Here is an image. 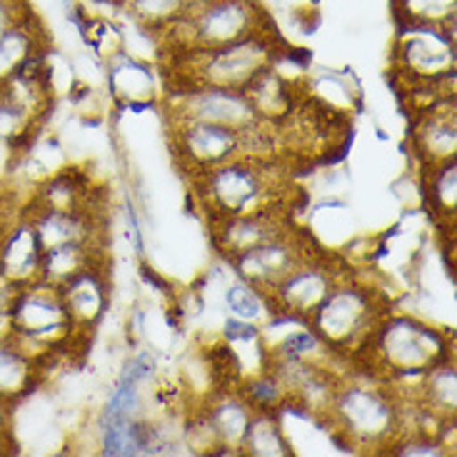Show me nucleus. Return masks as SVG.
<instances>
[{
  "label": "nucleus",
  "mask_w": 457,
  "mask_h": 457,
  "mask_svg": "<svg viewBox=\"0 0 457 457\" xmlns=\"http://www.w3.org/2000/svg\"><path fill=\"white\" fill-rule=\"evenodd\" d=\"M422 203L443 233H455L457 218V158L435 168H422Z\"/></svg>",
  "instance_id": "6ab92c4d"
},
{
  "label": "nucleus",
  "mask_w": 457,
  "mask_h": 457,
  "mask_svg": "<svg viewBox=\"0 0 457 457\" xmlns=\"http://www.w3.org/2000/svg\"><path fill=\"white\" fill-rule=\"evenodd\" d=\"M347 278H350V270H347L345 260L322 250L318 258L308 260L297 270L285 275L270 290L260 293V297L275 320L305 325L322 300L330 295L337 285L345 283Z\"/></svg>",
  "instance_id": "1a4fd4ad"
},
{
  "label": "nucleus",
  "mask_w": 457,
  "mask_h": 457,
  "mask_svg": "<svg viewBox=\"0 0 457 457\" xmlns=\"http://www.w3.org/2000/svg\"><path fill=\"white\" fill-rule=\"evenodd\" d=\"M53 40L48 28L33 11L25 21L12 25L5 36H0V86L12 80L28 62L50 55Z\"/></svg>",
  "instance_id": "a211bd4d"
},
{
  "label": "nucleus",
  "mask_w": 457,
  "mask_h": 457,
  "mask_svg": "<svg viewBox=\"0 0 457 457\" xmlns=\"http://www.w3.org/2000/svg\"><path fill=\"white\" fill-rule=\"evenodd\" d=\"M395 25H447L457 23V0H390Z\"/></svg>",
  "instance_id": "b1692460"
},
{
  "label": "nucleus",
  "mask_w": 457,
  "mask_h": 457,
  "mask_svg": "<svg viewBox=\"0 0 457 457\" xmlns=\"http://www.w3.org/2000/svg\"><path fill=\"white\" fill-rule=\"evenodd\" d=\"M111 90L125 108H143L155 100V75L148 62L125 55L123 50L111 58Z\"/></svg>",
  "instance_id": "aec40b11"
},
{
  "label": "nucleus",
  "mask_w": 457,
  "mask_h": 457,
  "mask_svg": "<svg viewBox=\"0 0 457 457\" xmlns=\"http://www.w3.org/2000/svg\"><path fill=\"white\" fill-rule=\"evenodd\" d=\"M390 297L368 285L340 283L305 322L335 358H350L390 315Z\"/></svg>",
  "instance_id": "423d86ee"
},
{
  "label": "nucleus",
  "mask_w": 457,
  "mask_h": 457,
  "mask_svg": "<svg viewBox=\"0 0 457 457\" xmlns=\"http://www.w3.org/2000/svg\"><path fill=\"white\" fill-rule=\"evenodd\" d=\"M28 205L46 208V211H80V212H108L105 211V193L100 190L86 173L68 168L48 178L43 186L30 195Z\"/></svg>",
  "instance_id": "f3484780"
},
{
  "label": "nucleus",
  "mask_w": 457,
  "mask_h": 457,
  "mask_svg": "<svg viewBox=\"0 0 457 457\" xmlns=\"http://www.w3.org/2000/svg\"><path fill=\"white\" fill-rule=\"evenodd\" d=\"M12 408H15L12 403L0 397V430L3 433H12Z\"/></svg>",
  "instance_id": "c85d7f7f"
},
{
  "label": "nucleus",
  "mask_w": 457,
  "mask_h": 457,
  "mask_svg": "<svg viewBox=\"0 0 457 457\" xmlns=\"http://www.w3.org/2000/svg\"><path fill=\"white\" fill-rule=\"evenodd\" d=\"M297 58L278 28L245 37L235 46L208 53L161 55L165 96H186L198 90H245L262 71Z\"/></svg>",
  "instance_id": "f03ea898"
},
{
  "label": "nucleus",
  "mask_w": 457,
  "mask_h": 457,
  "mask_svg": "<svg viewBox=\"0 0 457 457\" xmlns=\"http://www.w3.org/2000/svg\"><path fill=\"white\" fill-rule=\"evenodd\" d=\"M410 148L422 168H435L457 158L455 100L437 103L410 115Z\"/></svg>",
  "instance_id": "2eb2a0df"
},
{
  "label": "nucleus",
  "mask_w": 457,
  "mask_h": 457,
  "mask_svg": "<svg viewBox=\"0 0 457 457\" xmlns=\"http://www.w3.org/2000/svg\"><path fill=\"white\" fill-rule=\"evenodd\" d=\"M168 148L178 173L186 180L250 153L280 155L270 130H237L228 125L198 120L168 123Z\"/></svg>",
  "instance_id": "0eeeda50"
},
{
  "label": "nucleus",
  "mask_w": 457,
  "mask_h": 457,
  "mask_svg": "<svg viewBox=\"0 0 457 457\" xmlns=\"http://www.w3.org/2000/svg\"><path fill=\"white\" fill-rule=\"evenodd\" d=\"M270 11L260 0H208L180 23L168 28L158 43V55L208 53L235 46L245 37L272 30Z\"/></svg>",
  "instance_id": "39448f33"
},
{
  "label": "nucleus",
  "mask_w": 457,
  "mask_h": 457,
  "mask_svg": "<svg viewBox=\"0 0 457 457\" xmlns=\"http://www.w3.org/2000/svg\"><path fill=\"white\" fill-rule=\"evenodd\" d=\"M15 453H18V443H15L12 433H3V430H0V457L15 455Z\"/></svg>",
  "instance_id": "c756f323"
},
{
  "label": "nucleus",
  "mask_w": 457,
  "mask_h": 457,
  "mask_svg": "<svg viewBox=\"0 0 457 457\" xmlns=\"http://www.w3.org/2000/svg\"><path fill=\"white\" fill-rule=\"evenodd\" d=\"M243 450L247 455H293V450L278 425V415H272V412H253Z\"/></svg>",
  "instance_id": "393cba45"
},
{
  "label": "nucleus",
  "mask_w": 457,
  "mask_h": 457,
  "mask_svg": "<svg viewBox=\"0 0 457 457\" xmlns=\"http://www.w3.org/2000/svg\"><path fill=\"white\" fill-rule=\"evenodd\" d=\"M325 418L328 433L345 450L390 453L408 435V410L390 387L340 385Z\"/></svg>",
  "instance_id": "20e7f679"
},
{
  "label": "nucleus",
  "mask_w": 457,
  "mask_h": 457,
  "mask_svg": "<svg viewBox=\"0 0 457 457\" xmlns=\"http://www.w3.org/2000/svg\"><path fill=\"white\" fill-rule=\"evenodd\" d=\"M58 293H61L62 305L68 310L78 335L90 340V335L96 333V328H98L100 320L105 318V312L111 308V255L96 260L90 268L78 272L73 280H68V283L58 287Z\"/></svg>",
  "instance_id": "ddd939ff"
},
{
  "label": "nucleus",
  "mask_w": 457,
  "mask_h": 457,
  "mask_svg": "<svg viewBox=\"0 0 457 457\" xmlns=\"http://www.w3.org/2000/svg\"><path fill=\"white\" fill-rule=\"evenodd\" d=\"M322 250L325 247L315 240V235L305 228L293 225L290 230H285L278 237H270L262 245L243 253L230 265L237 272V278L250 287H255L260 295V293L270 290L275 283H280L285 275L305 265L308 260L318 258Z\"/></svg>",
  "instance_id": "9d476101"
},
{
  "label": "nucleus",
  "mask_w": 457,
  "mask_h": 457,
  "mask_svg": "<svg viewBox=\"0 0 457 457\" xmlns=\"http://www.w3.org/2000/svg\"><path fill=\"white\" fill-rule=\"evenodd\" d=\"M347 360L375 383L400 385L455 360V350L443 330L412 315L390 312Z\"/></svg>",
  "instance_id": "7ed1b4c3"
},
{
  "label": "nucleus",
  "mask_w": 457,
  "mask_h": 457,
  "mask_svg": "<svg viewBox=\"0 0 457 457\" xmlns=\"http://www.w3.org/2000/svg\"><path fill=\"white\" fill-rule=\"evenodd\" d=\"M111 255L108 247L90 245H61L50 247L43 253V265H40V283H48L53 287H61L68 280H73L78 272L90 268L96 260Z\"/></svg>",
  "instance_id": "5701e85b"
},
{
  "label": "nucleus",
  "mask_w": 457,
  "mask_h": 457,
  "mask_svg": "<svg viewBox=\"0 0 457 457\" xmlns=\"http://www.w3.org/2000/svg\"><path fill=\"white\" fill-rule=\"evenodd\" d=\"M203 3L208 0H123L118 5V11H123L125 18H130V23L137 30H143L153 40L161 37L168 28L180 23L193 11H198Z\"/></svg>",
  "instance_id": "4be33fe9"
},
{
  "label": "nucleus",
  "mask_w": 457,
  "mask_h": 457,
  "mask_svg": "<svg viewBox=\"0 0 457 457\" xmlns=\"http://www.w3.org/2000/svg\"><path fill=\"white\" fill-rule=\"evenodd\" d=\"M228 305L233 310L235 318H240V320H258L260 315L265 312V303H262V297L258 295V290L255 287H250L243 280H237V283L228 290Z\"/></svg>",
  "instance_id": "a878e982"
},
{
  "label": "nucleus",
  "mask_w": 457,
  "mask_h": 457,
  "mask_svg": "<svg viewBox=\"0 0 457 457\" xmlns=\"http://www.w3.org/2000/svg\"><path fill=\"white\" fill-rule=\"evenodd\" d=\"M293 225H295V215L293 212L265 211L208 223V235H211L215 253L230 265L243 253L262 245L270 237H278L285 230H290Z\"/></svg>",
  "instance_id": "4468645a"
},
{
  "label": "nucleus",
  "mask_w": 457,
  "mask_h": 457,
  "mask_svg": "<svg viewBox=\"0 0 457 457\" xmlns=\"http://www.w3.org/2000/svg\"><path fill=\"white\" fill-rule=\"evenodd\" d=\"M162 111L168 123L198 120V123L228 125L237 130H270L260 120L245 90H198L186 96H165Z\"/></svg>",
  "instance_id": "9b49d317"
},
{
  "label": "nucleus",
  "mask_w": 457,
  "mask_h": 457,
  "mask_svg": "<svg viewBox=\"0 0 457 457\" xmlns=\"http://www.w3.org/2000/svg\"><path fill=\"white\" fill-rule=\"evenodd\" d=\"M43 245L37 240L36 228L23 215L11 225V230L0 237V280L28 287L40 280L43 265Z\"/></svg>",
  "instance_id": "dca6fc26"
},
{
  "label": "nucleus",
  "mask_w": 457,
  "mask_h": 457,
  "mask_svg": "<svg viewBox=\"0 0 457 457\" xmlns=\"http://www.w3.org/2000/svg\"><path fill=\"white\" fill-rule=\"evenodd\" d=\"M295 168L280 155L250 153L190 178L187 186L205 223L265 211L295 215L305 205Z\"/></svg>",
  "instance_id": "f257e3e1"
},
{
  "label": "nucleus",
  "mask_w": 457,
  "mask_h": 457,
  "mask_svg": "<svg viewBox=\"0 0 457 457\" xmlns=\"http://www.w3.org/2000/svg\"><path fill=\"white\" fill-rule=\"evenodd\" d=\"M98 3H105V5H112V8H118V5H120L123 0H98Z\"/></svg>",
  "instance_id": "7c9ffc66"
},
{
  "label": "nucleus",
  "mask_w": 457,
  "mask_h": 457,
  "mask_svg": "<svg viewBox=\"0 0 457 457\" xmlns=\"http://www.w3.org/2000/svg\"><path fill=\"white\" fill-rule=\"evenodd\" d=\"M18 215H21L18 195L11 193L8 187H0V237L11 230V225L18 220Z\"/></svg>",
  "instance_id": "cd10ccee"
},
{
  "label": "nucleus",
  "mask_w": 457,
  "mask_h": 457,
  "mask_svg": "<svg viewBox=\"0 0 457 457\" xmlns=\"http://www.w3.org/2000/svg\"><path fill=\"white\" fill-rule=\"evenodd\" d=\"M21 215L36 228L43 250L61 245H111V218L108 212L46 211L36 205H21Z\"/></svg>",
  "instance_id": "f8f14e48"
},
{
  "label": "nucleus",
  "mask_w": 457,
  "mask_h": 457,
  "mask_svg": "<svg viewBox=\"0 0 457 457\" xmlns=\"http://www.w3.org/2000/svg\"><path fill=\"white\" fill-rule=\"evenodd\" d=\"M11 343L18 350H23L28 358L46 362V365H50L53 358L68 355V350L75 343L87 345L86 337H80L75 330L58 287L40 283V280L21 287V293L15 297Z\"/></svg>",
  "instance_id": "6e6552de"
},
{
  "label": "nucleus",
  "mask_w": 457,
  "mask_h": 457,
  "mask_svg": "<svg viewBox=\"0 0 457 457\" xmlns=\"http://www.w3.org/2000/svg\"><path fill=\"white\" fill-rule=\"evenodd\" d=\"M33 12L30 0H0V36H5L12 25H18Z\"/></svg>",
  "instance_id": "bb28decb"
},
{
  "label": "nucleus",
  "mask_w": 457,
  "mask_h": 457,
  "mask_svg": "<svg viewBox=\"0 0 457 457\" xmlns=\"http://www.w3.org/2000/svg\"><path fill=\"white\" fill-rule=\"evenodd\" d=\"M50 365L28 358L12 343H0V397L18 405L46 380Z\"/></svg>",
  "instance_id": "412c9836"
}]
</instances>
